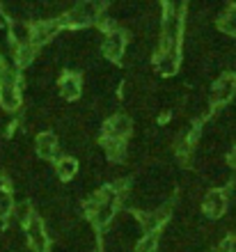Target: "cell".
Listing matches in <instances>:
<instances>
[{"label":"cell","instance_id":"1","mask_svg":"<svg viewBox=\"0 0 236 252\" xmlns=\"http://www.w3.org/2000/svg\"><path fill=\"white\" fill-rule=\"evenodd\" d=\"M28 236H30V243H33L34 252H46V239H44L39 220H30L28 222Z\"/></svg>","mask_w":236,"mask_h":252},{"label":"cell","instance_id":"2","mask_svg":"<svg viewBox=\"0 0 236 252\" xmlns=\"http://www.w3.org/2000/svg\"><path fill=\"white\" fill-rule=\"evenodd\" d=\"M204 209H206V213H209V216L218 218V216L223 213V209H225L223 195H220V192H211L209 197H206V202H204Z\"/></svg>","mask_w":236,"mask_h":252},{"label":"cell","instance_id":"3","mask_svg":"<svg viewBox=\"0 0 236 252\" xmlns=\"http://www.w3.org/2000/svg\"><path fill=\"white\" fill-rule=\"evenodd\" d=\"M122 48H124L122 34H110V37L105 39V53L110 55V58H119V55H122Z\"/></svg>","mask_w":236,"mask_h":252},{"label":"cell","instance_id":"4","mask_svg":"<svg viewBox=\"0 0 236 252\" xmlns=\"http://www.w3.org/2000/svg\"><path fill=\"white\" fill-rule=\"evenodd\" d=\"M55 145H58L55 135H51V133L39 135V154L41 156H53V154H55Z\"/></svg>","mask_w":236,"mask_h":252},{"label":"cell","instance_id":"5","mask_svg":"<svg viewBox=\"0 0 236 252\" xmlns=\"http://www.w3.org/2000/svg\"><path fill=\"white\" fill-rule=\"evenodd\" d=\"M62 92H65V96H76L78 94V80L73 78V76H67L62 80Z\"/></svg>","mask_w":236,"mask_h":252},{"label":"cell","instance_id":"6","mask_svg":"<svg viewBox=\"0 0 236 252\" xmlns=\"http://www.w3.org/2000/svg\"><path fill=\"white\" fill-rule=\"evenodd\" d=\"M58 172H60V177H62V179H69V177L76 172V163H73V160H69V158H65L58 165Z\"/></svg>","mask_w":236,"mask_h":252},{"label":"cell","instance_id":"7","mask_svg":"<svg viewBox=\"0 0 236 252\" xmlns=\"http://www.w3.org/2000/svg\"><path fill=\"white\" fill-rule=\"evenodd\" d=\"M129 128V120L126 117H117L115 122H110V133L112 135H124Z\"/></svg>","mask_w":236,"mask_h":252},{"label":"cell","instance_id":"8","mask_svg":"<svg viewBox=\"0 0 236 252\" xmlns=\"http://www.w3.org/2000/svg\"><path fill=\"white\" fill-rule=\"evenodd\" d=\"M230 160H232V163H234V165H236V149H234V152H232V156H230Z\"/></svg>","mask_w":236,"mask_h":252},{"label":"cell","instance_id":"9","mask_svg":"<svg viewBox=\"0 0 236 252\" xmlns=\"http://www.w3.org/2000/svg\"><path fill=\"white\" fill-rule=\"evenodd\" d=\"M232 250H234V252H236V243H234V246H232Z\"/></svg>","mask_w":236,"mask_h":252}]
</instances>
